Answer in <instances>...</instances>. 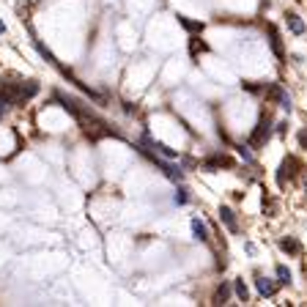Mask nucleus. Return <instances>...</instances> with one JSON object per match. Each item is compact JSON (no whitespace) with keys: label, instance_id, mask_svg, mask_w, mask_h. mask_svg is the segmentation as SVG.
<instances>
[{"label":"nucleus","instance_id":"21","mask_svg":"<svg viewBox=\"0 0 307 307\" xmlns=\"http://www.w3.org/2000/svg\"><path fill=\"white\" fill-rule=\"evenodd\" d=\"M239 156H242L244 162H250V165H253V162H255V159H253V154L247 151V146H239Z\"/></svg>","mask_w":307,"mask_h":307},{"label":"nucleus","instance_id":"8","mask_svg":"<svg viewBox=\"0 0 307 307\" xmlns=\"http://www.w3.org/2000/svg\"><path fill=\"white\" fill-rule=\"evenodd\" d=\"M143 146H151V148H156V154H159V156H165V159H176V156H178V151H173V148H167L165 143H159V140H151V135H146V137H143Z\"/></svg>","mask_w":307,"mask_h":307},{"label":"nucleus","instance_id":"1","mask_svg":"<svg viewBox=\"0 0 307 307\" xmlns=\"http://www.w3.org/2000/svg\"><path fill=\"white\" fill-rule=\"evenodd\" d=\"M55 99H58L60 104H63L66 110H69L71 115L83 124L85 135H91V140H99V137H107V135H118V132H112L110 126H107L104 118H99V115H96L88 104H83L80 99H74V96H63V94H55Z\"/></svg>","mask_w":307,"mask_h":307},{"label":"nucleus","instance_id":"19","mask_svg":"<svg viewBox=\"0 0 307 307\" xmlns=\"http://www.w3.org/2000/svg\"><path fill=\"white\" fill-rule=\"evenodd\" d=\"M203 50H206V44H203V42H198V39H192V42H189V52H192V55L203 52Z\"/></svg>","mask_w":307,"mask_h":307},{"label":"nucleus","instance_id":"26","mask_svg":"<svg viewBox=\"0 0 307 307\" xmlns=\"http://www.w3.org/2000/svg\"><path fill=\"white\" fill-rule=\"evenodd\" d=\"M0 33H6V25H3V19H0Z\"/></svg>","mask_w":307,"mask_h":307},{"label":"nucleus","instance_id":"14","mask_svg":"<svg viewBox=\"0 0 307 307\" xmlns=\"http://www.w3.org/2000/svg\"><path fill=\"white\" fill-rule=\"evenodd\" d=\"M230 294H233V285H230V283H222V285L217 288V294H214V305H228Z\"/></svg>","mask_w":307,"mask_h":307},{"label":"nucleus","instance_id":"4","mask_svg":"<svg viewBox=\"0 0 307 307\" xmlns=\"http://www.w3.org/2000/svg\"><path fill=\"white\" fill-rule=\"evenodd\" d=\"M137 151H140V154H146L148 159H151L154 165L159 167V170L165 173V176L170 178V181H181V178H184V170H181V167H178V165H173V162H167V159H162L159 154H154L151 148H143V143L137 146Z\"/></svg>","mask_w":307,"mask_h":307},{"label":"nucleus","instance_id":"3","mask_svg":"<svg viewBox=\"0 0 307 307\" xmlns=\"http://www.w3.org/2000/svg\"><path fill=\"white\" fill-rule=\"evenodd\" d=\"M272 132H274L272 115L263 110V112H260V118H258V124H255V129H253V135H250V146H253V148L266 146V143H269V137H272Z\"/></svg>","mask_w":307,"mask_h":307},{"label":"nucleus","instance_id":"15","mask_svg":"<svg viewBox=\"0 0 307 307\" xmlns=\"http://www.w3.org/2000/svg\"><path fill=\"white\" fill-rule=\"evenodd\" d=\"M285 19H288V28H291V33H296V36H302V33H305V30H307V25H305V22H302V19H299V17H296V14H294V11H291V14H285Z\"/></svg>","mask_w":307,"mask_h":307},{"label":"nucleus","instance_id":"9","mask_svg":"<svg viewBox=\"0 0 307 307\" xmlns=\"http://www.w3.org/2000/svg\"><path fill=\"white\" fill-rule=\"evenodd\" d=\"M219 219L225 222V228L230 230V233H239V222H236V214H233V208L230 206H219Z\"/></svg>","mask_w":307,"mask_h":307},{"label":"nucleus","instance_id":"7","mask_svg":"<svg viewBox=\"0 0 307 307\" xmlns=\"http://www.w3.org/2000/svg\"><path fill=\"white\" fill-rule=\"evenodd\" d=\"M236 162L230 159L228 154H214V156H208L206 162H203V170H217V167H233Z\"/></svg>","mask_w":307,"mask_h":307},{"label":"nucleus","instance_id":"24","mask_svg":"<svg viewBox=\"0 0 307 307\" xmlns=\"http://www.w3.org/2000/svg\"><path fill=\"white\" fill-rule=\"evenodd\" d=\"M299 146H302V148H307V129H302V132H299Z\"/></svg>","mask_w":307,"mask_h":307},{"label":"nucleus","instance_id":"16","mask_svg":"<svg viewBox=\"0 0 307 307\" xmlns=\"http://www.w3.org/2000/svg\"><path fill=\"white\" fill-rule=\"evenodd\" d=\"M233 294H236L242 302H250V291H247V285H244V280H242V277L233 280Z\"/></svg>","mask_w":307,"mask_h":307},{"label":"nucleus","instance_id":"10","mask_svg":"<svg viewBox=\"0 0 307 307\" xmlns=\"http://www.w3.org/2000/svg\"><path fill=\"white\" fill-rule=\"evenodd\" d=\"M255 288H258L260 296H274V294H277V285H274L269 277H260V274L255 277Z\"/></svg>","mask_w":307,"mask_h":307},{"label":"nucleus","instance_id":"2","mask_svg":"<svg viewBox=\"0 0 307 307\" xmlns=\"http://www.w3.org/2000/svg\"><path fill=\"white\" fill-rule=\"evenodd\" d=\"M36 94H39L36 83H6V80H0V96H6L11 104H25Z\"/></svg>","mask_w":307,"mask_h":307},{"label":"nucleus","instance_id":"25","mask_svg":"<svg viewBox=\"0 0 307 307\" xmlns=\"http://www.w3.org/2000/svg\"><path fill=\"white\" fill-rule=\"evenodd\" d=\"M274 129H277V132H280V135H285V132H288V126H285V121H280V124H277V126H274Z\"/></svg>","mask_w":307,"mask_h":307},{"label":"nucleus","instance_id":"20","mask_svg":"<svg viewBox=\"0 0 307 307\" xmlns=\"http://www.w3.org/2000/svg\"><path fill=\"white\" fill-rule=\"evenodd\" d=\"M11 107H14V104L6 99V96H0V118H6V112L11 110Z\"/></svg>","mask_w":307,"mask_h":307},{"label":"nucleus","instance_id":"12","mask_svg":"<svg viewBox=\"0 0 307 307\" xmlns=\"http://www.w3.org/2000/svg\"><path fill=\"white\" fill-rule=\"evenodd\" d=\"M269 44H272L274 55H277V58L283 60V58H285V52H283V44H280V33H277V28H274V25H269Z\"/></svg>","mask_w":307,"mask_h":307},{"label":"nucleus","instance_id":"18","mask_svg":"<svg viewBox=\"0 0 307 307\" xmlns=\"http://www.w3.org/2000/svg\"><path fill=\"white\" fill-rule=\"evenodd\" d=\"M277 283H283V285H291V272L285 269V266H277Z\"/></svg>","mask_w":307,"mask_h":307},{"label":"nucleus","instance_id":"5","mask_svg":"<svg viewBox=\"0 0 307 307\" xmlns=\"http://www.w3.org/2000/svg\"><path fill=\"white\" fill-rule=\"evenodd\" d=\"M299 170H305L302 162L296 159V156H285V159L280 162V170H277V184H280V187H285L288 181H294V178L299 176Z\"/></svg>","mask_w":307,"mask_h":307},{"label":"nucleus","instance_id":"23","mask_svg":"<svg viewBox=\"0 0 307 307\" xmlns=\"http://www.w3.org/2000/svg\"><path fill=\"white\" fill-rule=\"evenodd\" d=\"M189 201V195H187V189H178V195H176V203L178 206H184V203Z\"/></svg>","mask_w":307,"mask_h":307},{"label":"nucleus","instance_id":"22","mask_svg":"<svg viewBox=\"0 0 307 307\" xmlns=\"http://www.w3.org/2000/svg\"><path fill=\"white\" fill-rule=\"evenodd\" d=\"M277 104L283 107L285 112H291V96H288V94H283V96H280V102H277Z\"/></svg>","mask_w":307,"mask_h":307},{"label":"nucleus","instance_id":"11","mask_svg":"<svg viewBox=\"0 0 307 307\" xmlns=\"http://www.w3.org/2000/svg\"><path fill=\"white\" fill-rule=\"evenodd\" d=\"M280 250H283V253H288V255H299L302 253V244H299V239L285 236V239H280Z\"/></svg>","mask_w":307,"mask_h":307},{"label":"nucleus","instance_id":"13","mask_svg":"<svg viewBox=\"0 0 307 307\" xmlns=\"http://www.w3.org/2000/svg\"><path fill=\"white\" fill-rule=\"evenodd\" d=\"M192 233H195L198 242H208V228L201 217H192Z\"/></svg>","mask_w":307,"mask_h":307},{"label":"nucleus","instance_id":"17","mask_svg":"<svg viewBox=\"0 0 307 307\" xmlns=\"http://www.w3.org/2000/svg\"><path fill=\"white\" fill-rule=\"evenodd\" d=\"M181 25H184L187 30H192V33H201V30H203L201 22H192V19H187V17H181Z\"/></svg>","mask_w":307,"mask_h":307},{"label":"nucleus","instance_id":"6","mask_svg":"<svg viewBox=\"0 0 307 307\" xmlns=\"http://www.w3.org/2000/svg\"><path fill=\"white\" fill-rule=\"evenodd\" d=\"M33 47H36V52L42 55V58H44V60H47V63H50V66H55V69H58V71H60V74H63V77H71V71H69V69H66V66H60V60H58V58H55V55H52V52H50V50H47V47H44V44H42V42H39V39H33Z\"/></svg>","mask_w":307,"mask_h":307}]
</instances>
